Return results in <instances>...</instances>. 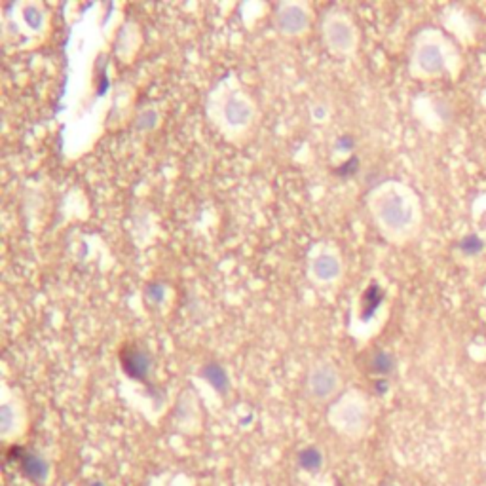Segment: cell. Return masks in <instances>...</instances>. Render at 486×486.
<instances>
[{"instance_id": "1", "label": "cell", "mask_w": 486, "mask_h": 486, "mask_svg": "<svg viewBox=\"0 0 486 486\" xmlns=\"http://www.w3.org/2000/svg\"><path fill=\"white\" fill-rule=\"evenodd\" d=\"M411 209L407 207L401 198H390L384 202L382 206V219L388 222L393 228H401V226L409 225L411 222Z\"/></svg>"}, {"instance_id": "2", "label": "cell", "mask_w": 486, "mask_h": 486, "mask_svg": "<svg viewBox=\"0 0 486 486\" xmlns=\"http://www.w3.org/2000/svg\"><path fill=\"white\" fill-rule=\"evenodd\" d=\"M336 386H338V378L331 369L323 367V369H317L310 378V390L314 393L315 397L325 399L329 397L331 393H335Z\"/></svg>"}, {"instance_id": "3", "label": "cell", "mask_w": 486, "mask_h": 486, "mask_svg": "<svg viewBox=\"0 0 486 486\" xmlns=\"http://www.w3.org/2000/svg\"><path fill=\"white\" fill-rule=\"evenodd\" d=\"M123 369L130 372L133 378H144L149 372V357L139 348H126L122 351Z\"/></svg>"}, {"instance_id": "4", "label": "cell", "mask_w": 486, "mask_h": 486, "mask_svg": "<svg viewBox=\"0 0 486 486\" xmlns=\"http://www.w3.org/2000/svg\"><path fill=\"white\" fill-rule=\"evenodd\" d=\"M420 65L422 69L427 70V73H439L445 65V59H443V54L441 50L435 48V46H425L422 52H420Z\"/></svg>"}, {"instance_id": "5", "label": "cell", "mask_w": 486, "mask_h": 486, "mask_svg": "<svg viewBox=\"0 0 486 486\" xmlns=\"http://www.w3.org/2000/svg\"><path fill=\"white\" fill-rule=\"evenodd\" d=\"M281 25L285 31H301L304 25H306V15L302 14L301 10H289L287 14L281 17Z\"/></svg>"}, {"instance_id": "6", "label": "cell", "mask_w": 486, "mask_h": 486, "mask_svg": "<svg viewBox=\"0 0 486 486\" xmlns=\"http://www.w3.org/2000/svg\"><path fill=\"white\" fill-rule=\"evenodd\" d=\"M370 369L380 374H388L393 369V357L386 351H377L372 359H370Z\"/></svg>"}, {"instance_id": "7", "label": "cell", "mask_w": 486, "mask_h": 486, "mask_svg": "<svg viewBox=\"0 0 486 486\" xmlns=\"http://www.w3.org/2000/svg\"><path fill=\"white\" fill-rule=\"evenodd\" d=\"M380 302H382V289L370 287L369 291L365 293V317H370L372 312L380 306Z\"/></svg>"}, {"instance_id": "8", "label": "cell", "mask_w": 486, "mask_h": 486, "mask_svg": "<svg viewBox=\"0 0 486 486\" xmlns=\"http://www.w3.org/2000/svg\"><path fill=\"white\" fill-rule=\"evenodd\" d=\"M460 249L464 251L466 255H479L483 249H485V241L480 240L479 236H475V234H471V236H466L464 240H462V243H460Z\"/></svg>"}, {"instance_id": "9", "label": "cell", "mask_w": 486, "mask_h": 486, "mask_svg": "<svg viewBox=\"0 0 486 486\" xmlns=\"http://www.w3.org/2000/svg\"><path fill=\"white\" fill-rule=\"evenodd\" d=\"M336 270H338V266H336L335 259H329V257H323V259L315 262V272L321 278H333L336 274Z\"/></svg>"}, {"instance_id": "10", "label": "cell", "mask_w": 486, "mask_h": 486, "mask_svg": "<svg viewBox=\"0 0 486 486\" xmlns=\"http://www.w3.org/2000/svg\"><path fill=\"white\" fill-rule=\"evenodd\" d=\"M226 116H228L230 122L241 123L247 118V109L241 103H238V101H234V103L228 107V110H226Z\"/></svg>"}]
</instances>
